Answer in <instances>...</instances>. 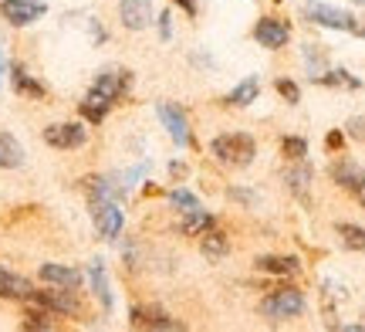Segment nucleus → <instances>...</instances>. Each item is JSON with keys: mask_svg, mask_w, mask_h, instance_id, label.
<instances>
[{"mask_svg": "<svg viewBox=\"0 0 365 332\" xmlns=\"http://www.w3.org/2000/svg\"><path fill=\"white\" fill-rule=\"evenodd\" d=\"M112 106H115V102H108L105 95H98L95 89H88V95L78 102V112H81V119H85V122L98 126V122H105V116L112 112Z\"/></svg>", "mask_w": 365, "mask_h": 332, "instance_id": "18", "label": "nucleus"}, {"mask_svg": "<svg viewBox=\"0 0 365 332\" xmlns=\"http://www.w3.org/2000/svg\"><path fill=\"white\" fill-rule=\"evenodd\" d=\"M210 227H217V217L200 207V211H186V213H182L180 234H182V238H200V234H207Z\"/></svg>", "mask_w": 365, "mask_h": 332, "instance_id": "20", "label": "nucleus"}, {"mask_svg": "<svg viewBox=\"0 0 365 332\" xmlns=\"http://www.w3.org/2000/svg\"><path fill=\"white\" fill-rule=\"evenodd\" d=\"M173 4H176V7H182L190 17H196V0H173Z\"/></svg>", "mask_w": 365, "mask_h": 332, "instance_id": "35", "label": "nucleus"}, {"mask_svg": "<svg viewBox=\"0 0 365 332\" xmlns=\"http://www.w3.org/2000/svg\"><path fill=\"white\" fill-rule=\"evenodd\" d=\"M314 85H325V89H359L362 81L355 79V75H349L345 68H325L322 75H312Z\"/></svg>", "mask_w": 365, "mask_h": 332, "instance_id": "24", "label": "nucleus"}, {"mask_svg": "<svg viewBox=\"0 0 365 332\" xmlns=\"http://www.w3.org/2000/svg\"><path fill=\"white\" fill-rule=\"evenodd\" d=\"M254 268L261 271V275H274V278H294L301 275V261L294 254H261Z\"/></svg>", "mask_w": 365, "mask_h": 332, "instance_id": "14", "label": "nucleus"}, {"mask_svg": "<svg viewBox=\"0 0 365 332\" xmlns=\"http://www.w3.org/2000/svg\"><path fill=\"white\" fill-rule=\"evenodd\" d=\"M352 4H362V7H365V0H352Z\"/></svg>", "mask_w": 365, "mask_h": 332, "instance_id": "38", "label": "nucleus"}, {"mask_svg": "<svg viewBox=\"0 0 365 332\" xmlns=\"http://www.w3.org/2000/svg\"><path fill=\"white\" fill-rule=\"evenodd\" d=\"M254 41L267 48V51H277V48H284L287 41H291V24L281 21V17H261L257 24H254Z\"/></svg>", "mask_w": 365, "mask_h": 332, "instance_id": "8", "label": "nucleus"}, {"mask_svg": "<svg viewBox=\"0 0 365 332\" xmlns=\"http://www.w3.org/2000/svg\"><path fill=\"white\" fill-rule=\"evenodd\" d=\"M325 146L331 149V153H339V149L345 146V136H341V129H331V133L325 136Z\"/></svg>", "mask_w": 365, "mask_h": 332, "instance_id": "33", "label": "nucleus"}, {"mask_svg": "<svg viewBox=\"0 0 365 332\" xmlns=\"http://www.w3.org/2000/svg\"><path fill=\"white\" fill-rule=\"evenodd\" d=\"M301 58H304V68H308V79H312V75H322L328 68V54L322 44H304V48H301Z\"/></svg>", "mask_w": 365, "mask_h": 332, "instance_id": "26", "label": "nucleus"}, {"mask_svg": "<svg viewBox=\"0 0 365 332\" xmlns=\"http://www.w3.org/2000/svg\"><path fill=\"white\" fill-rule=\"evenodd\" d=\"M153 17H156L153 0H122L118 4V21L125 31H145V27H153Z\"/></svg>", "mask_w": 365, "mask_h": 332, "instance_id": "10", "label": "nucleus"}, {"mask_svg": "<svg viewBox=\"0 0 365 332\" xmlns=\"http://www.w3.org/2000/svg\"><path fill=\"white\" fill-rule=\"evenodd\" d=\"M200 251L207 254V258H223V254L230 251V238L217 231V227H210L207 234H200Z\"/></svg>", "mask_w": 365, "mask_h": 332, "instance_id": "25", "label": "nucleus"}, {"mask_svg": "<svg viewBox=\"0 0 365 332\" xmlns=\"http://www.w3.org/2000/svg\"><path fill=\"white\" fill-rule=\"evenodd\" d=\"M227 197L237 200V203H247V207L254 203V200H257L254 193H250V190H240V186H230V190H227Z\"/></svg>", "mask_w": 365, "mask_h": 332, "instance_id": "32", "label": "nucleus"}, {"mask_svg": "<svg viewBox=\"0 0 365 332\" xmlns=\"http://www.w3.org/2000/svg\"><path fill=\"white\" fill-rule=\"evenodd\" d=\"M257 95H261V75H247L244 81H237L230 95H227V106L234 109H247L257 102Z\"/></svg>", "mask_w": 365, "mask_h": 332, "instance_id": "17", "label": "nucleus"}, {"mask_svg": "<svg viewBox=\"0 0 365 332\" xmlns=\"http://www.w3.org/2000/svg\"><path fill=\"white\" fill-rule=\"evenodd\" d=\"M132 85V71H125V68H112V71H102L98 79L91 81V89L98 95H105L108 102H118L122 95L129 92Z\"/></svg>", "mask_w": 365, "mask_h": 332, "instance_id": "11", "label": "nucleus"}, {"mask_svg": "<svg viewBox=\"0 0 365 332\" xmlns=\"http://www.w3.org/2000/svg\"><path fill=\"white\" fill-rule=\"evenodd\" d=\"M355 34H362V38H365V27H355Z\"/></svg>", "mask_w": 365, "mask_h": 332, "instance_id": "37", "label": "nucleus"}, {"mask_svg": "<svg viewBox=\"0 0 365 332\" xmlns=\"http://www.w3.org/2000/svg\"><path fill=\"white\" fill-rule=\"evenodd\" d=\"M24 166V146L11 133H0V170H17Z\"/></svg>", "mask_w": 365, "mask_h": 332, "instance_id": "23", "label": "nucleus"}, {"mask_svg": "<svg viewBox=\"0 0 365 332\" xmlns=\"http://www.w3.org/2000/svg\"><path fill=\"white\" fill-rule=\"evenodd\" d=\"M88 281H91V292H95V298L102 302V308H105V312H112V288H108V275H105L102 261H91Z\"/></svg>", "mask_w": 365, "mask_h": 332, "instance_id": "22", "label": "nucleus"}, {"mask_svg": "<svg viewBox=\"0 0 365 332\" xmlns=\"http://www.w3.org/2000/svg\"><path fill=\"white\" fill-rule=\"evenodd\" d=\"M301 14L318 27H328V31H355V17L349 11H341V7H331V4H322V0H312V4H304Z\"/></svg>", "mask_w": 365, "mask_h": 332, "instance_id": "3", "label": "nucleus"}, {"mask_svg": "<svg viewBox=\"0 0 365 332\" xmlns=\"http://www.w3.org/2000/svg\"><path fill=\"white\" fill-rule=\"evenodd\" d=\"M345 136H352L355 143L365 146V116H352V119L345 122Z\"/></svg>", "mask_w": 365, "mask_h": 332, "instance_id": "31", "label": "nucleus"}, {"mask_svg": "<svg viewBox=\"0 0 365 332\" xmlns=\"http://www.w3.org/2000/svg\"><path fill=\"white\" fill-rule=\"evenodd\" d=\"M34 292H38V288H34L24 275L7 271V268L0 265V298H11V302H27Z\"/></svg>", "mask_w": 365, "mask_h": 332, "instance_id": "16", "label": "nucleus"}, {"mask_svg": "<svg viewBox=\"0 0 365 332\" xmlns=\"http://www.w3.org/2000/svg\"><path fill=\"white\" fill-rule=\"evenodd\" d=\"M362 203H365V197H362Z\"/></svg>", "mask_w": 365, "mask_h": 332, "instance_id": "39", "label": "nucleus"}, {"mask_svg": "<svg viewBox=\"0 0 365 332\" xmlns=\"http://www.w3.org/2000/svg\"><path fill=\"white\" fill-rule=\"evenodd\" d=\"M11 89L17 95H24V99H44V95H48V89H44L34 75H27L21 65L11 68Z\"/></svg>", "mask_w": 365, "mask_h": 332, "instance_id": "21", "label": "nucleus"}, {"mask_svg": "<svg viewBox=\"0 0 365 332\" xmlns=\"http://www.w3.org/2000/svg\"><path fill=\"white\" fill-rule=\"evenodd\" d=\"M281 153H284V160L298 163L308 156V139H301V136H284L281 139Z\"/></svg>", "mask_w": 365, "mask_h": 332, "instance_id": "28", "label": "nucleus"}, {"mask_svg": "<svg viewBox=\"0 0 365 332\" xmlns=\"http://www.w3.org/2000/svg\"><path fill=\"white\" fill-rule=\"evenodd\" d=\"M339 241L341 248H349V251H365V227L359 224H339Z\"/></svg>", "mask_w": 365, "mask_h": 332, "instance_id": "27", "label": "nucleus"}, {"mask_svg": "<svg viewBox=\"0 0 365 332\" xmlns=\"http://www.w3.org/2000/svg\"><path fill=\"white\" fill-rule=\"evenodd\" d=\"M91 221H95V227H98V234L105 241H115L122 234V224H125L115 200H91Z\"/></svg>", "mask_w": 365, "mask_h": 332, "instance_id": "7", "label": "nucleus"}, {"mask_svg": "<svg viewBox=\"0 0 365 332\" xmlns=\"http://www.w3.org/2000/svg\"><path fill=\"white\" fill-rule=\"evenodd\" d=\"M312 180H314V170L308 166L304 160H298L294 166H287L284 170V186L294 193V197H308V186H312Z\"/></svg>", "mask_w": 365, "mask_h": 332, "instance_id": "19", "label": "nucleus"}, {"mask_svg": "<svg viewBox=\"0 0 365 332\" xmlns=\"http://www.w3.org/2000/svg\"><path fill=\"white\" fill-rule=\"evenodd\" d=\"M210 156L220 163V166L244 170V166H250L254 156H257V143H254V136H247V133H220L210 143Z\"/></svg>", "mask_w": 365, "mask_h": 332, "instance_id": "1", "label": "nucleus"}, {"mask_svg": "<svg viewBox=\"0 0 365 332\" xmlns=\"http://www.w3.org/2000/svg\"><path fill=\"white\" fill-rule=\"evenodd\" d=\"M129 322L135 329H182L180 319H173L163 308H153V306H135L129 312Z\"/></svg>", "mask_w": 365, "mask_h": 332, "instance_id": "13", "label": "nucleus"}, {"mask_svg": "<svg viewBox=\"0 0 365 332\" xmlns=\"http://www.w3.org/2000/svg\"><path fill=\"white\" fill-rule=\"evenodd\" d=\"M257 308H261L264 319L287 322V319H298V316H304L308 302H304V292H298V288H274V292L264 295Z\"/></svg>", "mask_w": 365, "mask_h": 332, "instance_id": "2", "label": "nucleus"}, {"mask_svg": "<svg viewBox=\"0 0 365 332\" xmlns=\"http://www.w3.org/2000/svg\"><path fill=\"white\" fill-rule=\"evenodd\" d=\"M38 278L44 285H58V288H71V292L81 288V271H75L71 265H58V261H44L38 268Z\"/></svg>", "mask_w": 365, "mask_h": 332, "instance_id": "15", "label": "nucleus"}, {"mask_svg": "<svg viewBox=\"0 0 365 332\" xmlns=\"http://www.w3.org/2000/svg\"><path fill=\"white\" fill-rule=\"evenodd\" d=\"M170 203L173 207H176V211H200V207H203V203H200V197H196V193H190V190H186V186H176V190H170Z\"/></svg>", "mask_w": 365, "mask_h": 332, "instance_id": "29", "label": "nucleus"}, {"mask_svg": "<svg viewBox=\"0 0 365 332\" xmlns=\"http://www.w3.org/2000/svg\"><path fill=\"white\" fill-rule=\"evenodd\" d=\"M4 75H7V61H4V51H0V85H4Z\"/></svg>", "mask_w": 365, "mask_h": 332, "instance_id": "36", "label": "nucleus"}, {"mask_svg": "<svg viewBox=\"0 0 365 332\" xmlns=\"http://www.w3.org/2000/svg\"><path fill=\"white\" fill-rule=\"evenodd\" d=\"M156 116L163 122V129L170 133V139L176 143L180 149L193 146V129H190V119H186V112L180 106H170V102H159L156 106Z\"/></svg>", "mask_w": 365, "mask_h": 332, "instance_id": "4", "label": "nucleus"}, {"mask_svg": "<svg viewBox=\"0 0 365 332\" xmlns=\"http://www.w3.org/2000/svg\"><path fill=\"white\" fill-rule=\"evenodd\" d=\"M31 302L44 306L48 312H54V316H78L81 312L75 292H71V288H58V285H51L48 292H34L31 295Z\"/></svg>", "mask_w": 365, "mask_h": 332, "instance_id": "9", "label": "nucleus"}, {"mask_svg": "<svg viewBox=\"0 0 365 332\" xmlns=\"http://www.w3.org/2000/svg\"><path fill=\"white\" fill-rule=\"evenodd\" d=\"M170 34H173V17H170V11H166V14H159V38L170 41Z\"/></svg>", "mask_w": 365, "mask_h": 332, "instance_id": "34", "label": "nucleus"}, {"mask_svg": "<svg viewBox=\"0 0 365 332\" xmlns=\"http://www.w3.org/2000/svg\"><path fill=\"white\" fill-rule=\"evenodd\" d=\"M44 143L51 149H81L88 143V129L81 122H51L44 129Z\"/></svg>", "mask_w": 365, "mask_h": 332, "instance_id": "6", "label": "nucleus"}, {"mask_svg": "<svg viewBox=\"0 0 365 332\" xmlns=\"http://www.w3.org/2000/svg\"><path fill=\"white\" fill-rule=\"evenodd\" d=\"M48 14L44 0H0V17L11 27H31Z\"/></svg>", "mask_w": 365, "mask_h": 332, "instance_id": "5", "label": "nucleus"}, {"mask_svg": "<svg viewBox=\"0 0 365 332\" xmlns=\"http://www.w3.org/2000/svg\"><path fill=\"white\" fill-rule=\"evenodd\" d=\"M274 89H277V95L284 99L287 106H298V102H301V89L291 79H277V81H274Z\"/></svg>", "mask_w": 365, "mask_h": 332, "instance_id": "30", "label": "nucleus"}, {"mask_svg": "<svg viewBox=\"0 0 365 332\" xmlns=\"http://www.w3.org/2000/svg\"><path fill=\"white\" fill-rule=\"evenodd\" d=\"M331 180H335L341 190L355 193V197H365V170L359 166V163L335 160V163H331Z\"/></svg>", "mask_w": 365, "mask_h": 332, "instance_id": "12", "label": "nucleus"}]
</instances>
